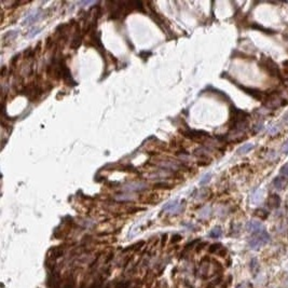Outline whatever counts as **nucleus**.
I'll return each mask as SVG.
<instances>
[{
  "label": "nucleus",
  "mask_w": 288,
  "mask_h": 288,
  "mask_svg": "<svg viewBox=\"0 0 288 288\" xmlns=\"http://www.w3.org/2000/svg\"><path fill=\"white\" fill-rule=\"evenodd\" d=\"M145 245V242L144 241H139L137 242V243L133 244V245H131V246L126 247L125 249L123 250V253H126V251H135V250H139V249L141 248V247Z\"/></svg>",
  "instance_id": "nucleus-13"
},
{
  "label": "nucleus",
  "mask_w": 288,
  "mask_h": 288,
  "mask_svg": "<svg viewBox=\"0 0 288 288\" xmlns=\"http://www.w3.org/2000/svg\"><path fill=\"white\" fill-rule=\"evenodd\" d=\"M63 288H74V280L71 276H70V278L67 281V283L65 284V286Z\"/></svg>",
  "instance_id": "nucleus-23"
},
{
  "label": "nucleus",
  "mask_w": 288,
  "mask_h": 288,
  "mask_svg": "<svg viewBox=\"0 0 288 288\" xmlns=\"http://www.w3.org/2000/svg\"><path fill=\"white\" fill-rule=\"evenodd\" d=\"M166 237H166V234H165L164 237H163V239H162V244H163V245H164V244H165V241H166Z\"/></svg>",
  "instance_id": "nucleus-36"
},
{
  "label": "nucleus",
  "mask_w": 288,
  "mask_h": 288,
  "mask_svg": "<svg viewBox=\"0 0 288 288\" xmlns=\"http://www.w3.org/2000/svg\"><path fill=\"white\" fill-rule=\"evenodd\" d=\"M280 173H281V176H283V177H285V178H287V179H288V164L282 166Z\"/></svg>",
  "instance_id": "nucleus-21"
},
{
  "label": "nucleus",
  "mask_w": 288,
  "mask_h": 288,
  "mask_svg": "<svg viewBox=\"0 0 288 288\" xmlns=\"http://www.w3.org/2000/svg\"><path fill=\"white\" fill-rule=\"evenodd\" d=\"M282 150H283L284 153H288V141H286V143L283 145V148H282Z\"/></svg>",
  "instance_id": "nucleus-29"
},
{
  "label": "nucleus",
  "mask_w": 288,
  "mask_h": 288,
  "mask_svg": "<svg viewBox=\"0 0 288 288\" xmlns=\"http://www.w3.org/2000/svg\"><path fill=\"white\" fill-rule=\"evenodd\" d=\"M180 133L182 134L184 136L188 138H191V139H195V138H203V137H208L209 134L205 131H201V130H190L188 128L187 131H181L180 130Z\"/></svg>",
  "instance_id": "nucleus-3"
},
{
  "label": "nucleus",
  "mask_w": 288,
  "mask_h": 288,
  "mask_svg": "<svg viewBox=\"0 0 288 288\" xmlns=\"http://www.w3.org/2000/svg\"><path fill=\"white\" fill-rule=\"evenodd\" d=\"M255 216L259 217L261 219H266V217L269 216V213L263 208H258L256 209V212H255Z\"/></svg>",
  "instance_id": "nucleus-16"
},
{
  "label": "nucleus",
  "mask_w": 288,
  "mask_h": 288,
  "mask_svg": "<svg viewBox=\"0 0 288 288\" xmlns=\"http://www.w3.org/2000/svg\"><path fill=\"white\" fill-rule=\"evenodd\" d=\"M260 66L266 70L270 76L272 77H281V71H280V67L278 65L274 62L273 59L270 57H263V59L261 61Z\"/></svg>",
  "instance_id": "nucleus-1"
},
{
  "label": "nucleus",
  "mask_w": 288,
  "mask_h": 288,
  "mask_svg": "<svg viewBox=\"0 0 288 288\" xmlns=\"http://www.w3.org/2000/svg\"><path fill=\"white\" fill-rule=\"evenodd\" d=\"M221 248L222 247H221V244L220 243H214V244H212V245H209L208 253H210V254H215V253H218Z\"/></svg>",
  "instance_id": "nucleus-17"
},
{
  "label": "nucleus",
  "mask_w": 288,
  "mask_h": 288,
  "mask_svg": "<svg viewBox=\"0 0 288 288\" xmlns=\"http://www.w3.org/2000/svg\"><path fill=\"white\" fill-rule=\"evenodd\" d=\"M283 121H284V122H285L286 124H288V112L284 114V117H283Z\"/></svg>",
  "instance_id": "nucleus-34"
},
{
  "label": "nucleus",
  "mask_w": 288,
  "mask_h": 288,
  "mask_svg": "<svg viewBox=\"0 0 288 288\" xmlns=\"http://www.w3.org/2000/svg\"><path fill=\"white\" fill-rule=\"evenodd\" d=\"M288 184V179L285 177H283V176H277V177H275L273 179V186L276 188V189L278 190H283L284 188L287 186Z\"/></svg>",
  "instance_id": "nucleus-8"
},
{
  "label": "nucleus",
  "mask_w": 288,
  "mask_h": 288,
  "mask_svg": "<svg viewBox=\"0 0 288 288\" xmlns=\"http://www.w3.org/2000/svg\"><path fill=\"white\" fill-rule=\"evenodd\" d=\"M182 237L180 235V234H174L172 237V239H170V242H172V244H176L178 243L179 241H181Z\"/></svg>",
  "instance_id": "nucleus-25"
},
{
  "label": "nucleus",
  "mask_w": 288,
  "mask_h": 288,
  "mask_svg": "<svg viewBox=\"0 0 288 288\" xmlns=\"http://www.w3.org/2000/svg\"><path fill=\"white\" fill-rule=\"evenodd\" d=\"M221 235H222V230L220 227H216V228H214L212 231L209 232V237H212V239H218V237H220Z\"/></svg>",
  "instance_id": "nucleus-15"
},
{
  "label": "nucleus",
  "mask_w": 288,
  "mask_h": 288,
  "mask_svg": "<svg viewBox=\"0 0 288 288\" xmlns=\"http://www.w3.org/2000/svg\"><path fill=\"white\" fill-rule=\"evenodd\" d=\"M243 91H245L247 94H249V95L251 96V97H254V98L258 99V101H261V99L263 98V97H266V95H263V93L262 92H260L259 90H256V89H251V88H245V86H240Z\"/></svg>",
  "instance_id": "nucleus-6"
},
{
  "label": "nucleus",
  "mask_w": 288,
  "mask_h": 288,
  "mask_svg": "<svg viewBox=\"0 0 288 288\" xmlns=\"http://www.w3.org/2000/svg\"><path fill=\"white\" fill-rule=\"evenodd\" d=\"M163 210L164 212H170L172 214H176V213L180 212V205L178 201H173V202H170L163 207Z\"/></svg>",
  "instance_id": "nucleus-7"
},
{
  "label": "nucleus",
  "mask_w": 288,
  "mask_h": 288,
  "mask_svg": "<svg viewBox=\"0 0 288 288\" xmlns=\"http://www.w3.org/2000/svg\"><path fill=\"white\" fill-rule=\"evenodd\" d=\"M269 240H270V237H269V234L266 233V231L259 232V233L257 234H254L253 239L249 241V246H250L251 248L256 249L258 248V247H260L261 245L268 243Z\"/></svg>",
  "instance_id": "nucleus-2"
},
{
  "label": "nucleus",
  "mask_w": 288,
  "mask_h": 288,
  "mask_svg": "<svg viewBox=\"0 0 288 288\" xmlns=\"http://www.w3.org/2000/svg\"><path fill=\"white\" fill-rule=\"evenodd\" d=\"M206 244H207V243H204V242H203V243H201V244H200V245H197V251L202 250V249L204 248L205 246H206Z\"/></svg>",
  "instance_id": "nucleus-31"
},
{
  "label": "nucleus",
  "mask_w": 288,
  "mask_h": 288,
  "mask_svg": "<svg viewBox=\"0 0 288 288\" xmlns=\"http://www.w3.org/2000/svg\"><path fill=\"white\" fill-rule=\"evenodd\" d=\"M41 11L38 10L36 11V12L31 13L30 15H28L26 18H25L24 21V24H34L35 22H37V21L40 20V17H41Z\"/></svg>",
  "instance_id": "nucleus-11"
},
{
  "label": "nucleus",
  "mask_w": 288,
  "mask_h": 288,
  "mask_svg": "<svg viewBox=\"0 0 288 288\" xmlns=\"http://www.w3.org/2000/svg\"><path fill=\"white\" fill-rule=\"evenodd\" d=\"M5 71H7V68H5V66H2V69H1V77H3V76H5Z\"/></svg>",
  "instance_id": "nucleus-35"
},
{
  "label": "nucleus",
  "mask_w": 288,
  "mask_h": 288,
  "mask_svg": "<svg viewBox=\"0 0 288 288\" xmlns=\"http://www.w3.org/2000/svg\"><path fill=\"white\" fill-rule=\"evenodd\" d=\"M63 255H64V248L61 246H56V247H53V248L50 250V257H51V260L54 261L55 259L59 258V257H62Z\"/></svg>",
  "instance_id": "nucleus-10"
},
{
  "label": "nucleus",
  "mask_w": 288,
  "mask_h": 288,
  "mask_svg": "<svg viewBox=\"0 0 288 288\" xmlns=\"http://www.w3.org/2000/svg\"><path fill=\"white\" fill-rule=\"evenodd\" d=\"M61 285V278H59V273L57 271L52 270L51 276L48 280V286L49 288H58Z\"/></svg>",
  "instance_id": "nucleus-4"
},
{
  "label": "nucleus",
  "mask_w": 288,
  "mask_h": 288,
  "mask_svg": "<svg viewBox=\"0 0 288 288\" xmlns=\"http://www.w3.org/2000/svg\"><path fill=\"white\" fill-rule=\"evenodd\" d=\"M219 253H220V254H219L220 256H221V257H224V256H226V254H227V249H226V248H221V249H220Z\"/></svg>",
  "instance_id": "nucleus-33"
},
{
  "label": "nucleus",
  "mask_w": 288,
  "mask_h": 288,
  "mask_svg": "<svg viewBox=\"0 0 288 288\" xmlns=\"http://www.w3.org/2000/svg\"><path fill=\"white\" fill-rule=\"evenodd\" d=\"M277 128H278L277 126H273V127H272L271 130L269 131V133H270V134H274V133H276V132H277Z\"/></svg>",
  "instance_id": "nucleus-32"
},
{
  "label": "nucleus",
  "mask_w": 288,
  "mask_h": 288,
  "mask_svg": "<svg viewBox=\"0 0 288 288\" xmlns=\"http://www.w3.org/2000/svg\"><path fill=\"white\" fill-rule=\"evenodd\" d=\"M154 188H163V189H170L172 186L168 185V184H165V182H159V184H155Z\"/></svg>",
  "instance_id": "nucleus-24"
},
{
  "label": "nucleus",
  "mask_w": 288,
  "mask_h": 288,
  "mask_svg": "<svg viewBox=\"0 0 288 288\" xmlns=\"http://www.w3.org/2000/svg\"><path fill=\"white\" fill-rule=\"evenodd\" d=\"M258 266V262H257V259H253L251 260V262H250V268H251V270H255L256 269V266Z\"/></svg>",
  "instance_id": "nucleus-28"
},
{
  "label": "nucleus",
  "mask_w": 288,
  "mask_h": 288,
  "mask_svg": "<svg viewBox=\"0 0 288 288\" xmlns=\"http://www.w3.org/2000/svg\"><path fill=\"white\" fill-rule=\"evenodd\" d=\"M237 288H244V287H243V286H239Z\"/></svg>",
  "instance_id": "nucleus-37"
},
{
  "label": "nucleus",
  "mask_w": 288,
  "mask_h": 288,
  "mask_svg": "<svg viewBox=\"0 0 288 288\" xmlns=\"http://www.w3.org/2000/svg\"><path fill=\"white\" fill-rule=\"evenodd\" d=\"M197 243H199V240H194V241H192V242H190V243H188L187 245L185 246V250H187V249H189V248H192V247L194 246Z\"/></svg>",
  "instance_id": "nucleus-26"
},
{
  "label": "nucleus",
  "mask_w": 288,
  "mask_h": 288,
  "mask_svg": "<svg viewBox=\"0 0 288 288\" xmlns=\"http://www.w3.org/2000/svg\"><path fill=\"white\" fill-rule=\"evenodd\" d=\"M210 178H212V175L210 174H206V175L204 176V177L201 179V182H200V185L201 186H204V185H206L207 182L210 180Z\"/></svg>",
  "instance_id": "nucleus-22"
},
{
  "label": "nucleus",
  "mask_w": 288,
  "mask_h": 288,
  "mask_svg": "<svg viewBox=\"0 0 288 288\" xmlns=\"http://www.w3.org/2000/svg\"><path fill=\"white\" fill-rule=\"evenodd\" d=\"M286 84H287V85H288V79L286 80Z\"/></svg>",
  "instance_id": "nucleus-38"
},
{
  "label": "nucleus",
  "mask_w": 288,
  "mask_h": 288,
  "mask_svg": "<svg viewBox=\"0 0 288 288\" xmlns=\"http://www.w3.org/2000/svg\"><path fill=\"white\" fill-rule=\"evenodd\" d=\"M146 52H147V51H143V52L141 53V54H139V56L143 57L144 59H147L148 57H149V56L151 55V52H150V51H148V53H146Z\"/></svg>",
  "instance_id": "nucleus-27"
},
{
  "label": "nucleus",
  "mask_w": 288,
  "mask_h": 288,
  "mask_svg": "<svg viewBox=\"0 0 288 288\" xmlns=\"http://www.w3.org/2000/svg\"><path fill=\"white\" fill-rule=\"evenodd\" d=\"M251 149H254V145L253 144H245V145H243L242 147H240L237 149V153L239 154H245V153L249 152Z\"/></svg>",
  "instance_id": "nucleus-14"
},
{
  "label": "nucleus",
  "mask_w": 288,
  "mask_h": 288,
  "mask_svg": "<svg viewBox=\"0 0 288 288\" xmlns=\"http://www.w3.org/2000/svg\"><path fill=\"white\" fill-rule=\"evenodd\" d=\"M281 205V197H278L276 193H273L269 197L268 199V206L270 208H277Z\"/></svg>",
  "instance_id": "nucleus-9"
},
{
  "label": "nucleus",
  "mask_w": 288,
  "mask_h": 288,
  "mask_svg": "<svg viewBox=\"0 0 288 288\" xmlns=\"http://www.w3.org/2000/svg\"><path fill=\"white\" fill-rule=\"evenodd\" d=\"M246 228L249 232H251L253 234H257L259 232L264 231L263 228H262V224L260 223L259 221H256V220H251L249 221L248 223L246 224Z\"/></svg>",
  "instance_id": "nucleus-5"
},
{
  "label": "nucleus",
  "mask_w": 288,
  "mask_h": 288,
  "mask_svg": "<svg viewBox=\"0 0 288 288\" xmlns=\"http://www.w3.org/2000/svg\"><path fill=\"white\" fill-rule=\"evenodd\" d=\"M147 187V186L145 185V184H141V182H136V184H131V185L126 186L125 187V190L128 192H132V191H141V190L145 189V188Z\"/></svg>",
  "instance_id": "nucleus-12"
},
{
  "label": "nucleus",
  "mask_w": 288,
  "mask_h": 288,
  "mask_svg": "<svg viewBox=\"0 0 288 288\" xmlns=\"http://www.w3.org/2000/svg\"><path fill=\"white\" fill-rule=\"evenodd\" d=\"M131 286V282L128 281H121V282H118V283L116 284V286L114 287L116 288H130Z\"/></svg>",
  "instance_id": "nucleus-19"
},
{
  "label": "nucleus",
  "mask_w": 288,
  "mask_h": 288,
  "mask_svg": "<svg viewBox=\"0 0 288 288\" xmlns=\"http://www.w3.org/2000/svg\"><path fill=\"white\" fill-rule=\"evenodd\" d=\"M18 34L17 30H11V31H8L7 34L3 36V40H11V39H15Z\"/></svg>",
  "instance_id": "nucleus-18"
},
{
  "label": "nucleus",
  "mask_w": 288,
  "mask_h": 288,
  "mask_svg": "<svg viewBox=\"0 0 288 288\" xmlns=\"http://www.w3.org/2000/svg\"><path fill=\"white\" fill-rule=\"evenodd\" d=\"M113 257H114V255H113V253H110V254H109V256L106 258V261H105V262H106V263H109V262H110V261L113 259Z\"/></svg>",
  "instance_id": "nucleus-30"
},
{
  "label": "nucleus",
  "mask_w": 288,
  "mask_h": 288,
  "mask_svg": "<svg viewBox=\"0 0 288 288\" xmlns=\"http://www.w3.org/2000/svg\"><path fill=\"white\" fill-rule=\"evenodd\" d=\"M41 31V28H32L30 31H28V34H27V37L28 38H32V37H35L36 35L37 34H39V32Z\"/></svg>",
  "instance_id": "nucleus-20"
}]
</instances>
